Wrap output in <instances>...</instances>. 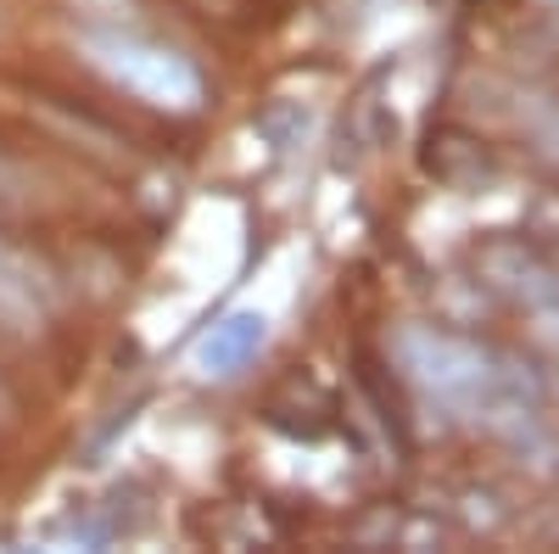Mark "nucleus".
Returning a JSON list of instances; mask_svg holds the SVG:
<instances>
[{
  "instance_id": "obj_1",
  "label": "nucleus",
  "mask_w": 559,
  "mask_h": 554,
  "mask_svg": "<svg viewBox=\"0 0 559 554\" xmlns=\"http://www.w3.org/2000/svg\"><path fill=\"white\" fill-rule=\"evenodd\" d=\"M397 358L414 376V387H426L448 409L476 414V409L498 403V369H492V358L481 347H471V342H459V337L414 326V331L397 337Z\"/></svg>"
},
{
  "instance_id": "obj_2",
  "label": "nucleus",
  "mask_w": 559,
  "mask_h": 554,
  "mask_svg": "<svg viewBox=\"0 0 559 554\" xmlns=\"http://www.w3.org/2000/svg\"><path fill=\"white\" fill-rule=\"evenodd\" d=\"M90 62H96L107 79H118L129 96L152 102V107H168V113H191L202 102V79L197 68L185 62L168 45H146V39H123V34H96L84 39Z\"/></svg>"
},
{
  "instance_id": "obj_3",
  "label": "nucleus",
  "mask_w": 559,
  "mask_h": 554,
  "mask_svg": "<svg viewBox=\"0 0 559 554\" xmlns=\"http://www.w3.org/2000/svg\"><path fill=\"white\" fill-rule=\"evenodd\" d=\"M263 342H269V319L258 308H236L197 342L191 364H197V376H236L241 364H252L263 353Z\"/></svg>"
}]
</instances>
